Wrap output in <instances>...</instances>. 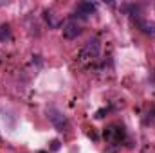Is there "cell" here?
I'll list each match as a JSON object with an SVG mask.
<instances>
[{"label": "cell", "mask_w": 155, "mask_h": 153, "mask_svg": "<svg viewBox=\"0 0 155 153\" xmlns=\"http://www.w3.org/2000/svg\"><path fill=\"white\" fill-rule=\"evenodd\" d=\"M63 36L67 40H74V38H78L79 34H81V31H83V27H81V24L78 22V20H69L65 25H63Z\"/></svg>", "instance_id": "cell-1"}, {"label": "cell", "mask_w": 155, "mask_h": 153, "mask_svg": "<svg viewBox=\"0 0 155 153\" xmlns=\"http://www.w3.org/2000/svg\"><path fill=\"white\" fill-rule=\"evenodd\" d=\"M47 115H49L51 122H52V124H54L58 130H63V126L67 124V119H65V115L61 114L60 110H56V108H49Z\"/></svg>", "instance_id": "cell-2"}, {"label": "cell", "mask_w": 155, "mask_h": 153, "mask_svg": "<svg viewBox=\"0 0 155 153\" xmlns=\"http://www.w3.org/2000/svg\"><path fill=\"white\" fill-rule=\"evenodd\" d=\"M123 128H119L116 124H112V126H108L107 130H105V139L108 141V142H119L121 139H123Z\"/></svg>", "instance_id": "cell-3"}, {"label": "cell", "mask_w": 155, "mask_h": 153, "mask_svg": "<svg viewBox=\"0 0 155 153\" xmlns=\"http://www.w3.org/2000/svg\"><path fill=\"white\" fill-rule=\"evenodd\" d=\"M94 11H96V4H92V2H81V4H78V7H76V15H79L81 18L90 16Z\"/></svg>", "instance_id": "cell-4"}, {"label": "cell", "mask_w": 155, "mask_h": 153, "mask_svg": "<svg viewBox=\"0 0 155 153\" xmlns=\"http://www.w3.org/2000/svg\"><path fill=\"white\" fill-rule=\"evenodd\" d=\"M87 54H88V58H97V56H99V41L96 38L90 40V41L87 43V47L83 49V54H81V56L85 58Z\"/></svg>", "instance_id": "cell-5"}, {"label": "cell", "mask_w": 155, "mask_h": 153, "mask_svg": "<svg viewBox=\"0 0 155 153\" xmlns=\"http://www.w3.org/2000/svg\"><path fill=\"white\" fill-rule=\"evenodd\" d=\"M137 24H139V29H141L144 34H148V36H155V24L148 22V20H139Z\"/></svg>", "instance_id": "cell-6"}, {"label": "cell", "mask_w": 155, "mask_h": 153, "mask_svg": "<svg viewBox=\"0 0 155 153\" xmlns=\"http://www.w3.org/2000/svg\"><path fill=\"white\" fill-rule=\"evenodd\" d=\"M11 38V29H9V25H0V41H4V40H9Z\"/></svg>", "instance_id": "cell-7"}]
</instances>
